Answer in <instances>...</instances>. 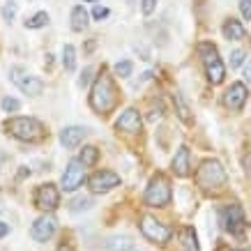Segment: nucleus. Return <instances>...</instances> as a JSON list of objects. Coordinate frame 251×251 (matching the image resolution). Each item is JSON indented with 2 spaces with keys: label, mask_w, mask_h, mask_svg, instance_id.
I'll return each instance as SVG.
<instances>
[{
  "label": "nucleus",
  "mask_w": 251,
  "mask_h": 251,
  "mask_svg": "<svg viewBox=\"0 0 251 251\" xmlns=\"http://www.w3.org/2000/svg\"><path fill=\"white\" fill-rule=\"evenodd\" d=\"M92 205H95V203H92L90 196H76L69 203V210H72V212H83V210H90Z\"/></svg>",
  "instance_id": "nucleus-25"
},
{
  "label": "nucleus",
  "mask_w": 251,
  "mask_h": 251,
  "mask_svg": "<svg viewBox=\"0 0 251 251\" xmlns=\"http://www.w3.org/2000/svg\"><path fill=\"white\" fill-rule=\"evenodd\" d=\"M134 251H136V249H134ZM138 251H141V249H138Z\"/></svg>",
  "instance_id": "nucleus-39"
},
{
  "label": "nucleus",
  "mask_w": 251,
  "mask_h": 251,
  "mask_svg": "<svg viewBox=\"0 0 251 251\" xmlns=\"http://www.w3.org/2000/svg\"><path fill=\"white\" fill-rule=\"evenodd\" d=\"M62 67H65V72H74L76 69V49L72 44L62 46Z\"/></svg>",
  "instance_id": "nucleus-22"
},
{
  "label": "nucleus",
  "mask_w": 251,
  "mask_h": 251,
  "mask_svg": "<svg viewBox=\"0 0 251 251\" xmlns=\"http://www.w3.org/2000/svg\"><path fill=\"white\" fill-rule=\"evenodd\" d=\"M120 184V175L115 171H97L88 177V187L92 194H106V191L115 189Z\"/></svg>",
  "instance_id": "nucleus-10"
},
{
  "label": "nucleus",
  "mask_w": 251,
  "mask_h": 251,
  "mask_svg": "<svg viewBox=\"0 0 251 251\" xmlns=\"http://www.w3.org/2000/svg\"><path fill=\"white\" fill-rule=\"evenodd\" d=\"M180 244H182L184 251H201V244H198L196 230L191 228V226L182 228V233H180Z\"/></svg>",
  "instance_id": "nucleus-21"
},
{
  "label": "nucleus",
  "mask_w": 251,
  "mask_h": 251,
  "mask_svg": "<svg viewBox=\"0 0 251 251\" xmlns=\"http://www.w3.org/2000/svg\"><path fill=\"white\" fill-rule=\"evenodd\" d=\"M5 129L12 134L19 141H28V143H35V141H42L44 138V125L37 120V118H25V115H19V118H9L5 122Z\"/></svg>",
  "instance_id": "nucleus-3"
},
{
  "label": "nucleus",
  "mask_w": 251,
  "mask_h": 251,
  "mask_svg": "<svg viewBox=\"0 0 251 251\" xmlns=\"http://www.w3.org/2000/svg\"><path fill=\"white\" fill-rule=\"evenodd\" d=\"M154 9H157V0H141V12L145 16H150Z\"/></svg>",
  "instance_id": "nucleus-30"
},
{
  "label": "nucleus",
  "mask_w": 251,
  "mask_h": 251,
  "mask_svg": "<svg viewBox=\"0 0 251 251\" xmlns=\"http://www.w3.org/2000/svg\"><path fill=\"white\" fill-rule=\"evenodd\" d=\"M115 129L125 131V134H138L141 131V113H138L136 108L122 111L120 118L115 120Z\"/></svg>",
  "instance_id": "nucleus-14"
},
{
  "label": "nucleus",
  "mask_w": 251,
  "mask_h": 251,
  "mask_svg": "<svg viewBox=\"0 0 251 251\" xmlns=\"http://www.w3.org/2000/svg\"><path fill=\"white\" fill-rule=\"evenodd\" d=\"M90 78H92V67H85L83 74H81V78H78V85H83L85 88V85L90 83Z\"/></svg>",
  "instance_id": "nucleus-33"
},
{
  "label": "nucleus",
  "mask_w": 251,
  "mask_h": 251,
  "mask_svg": "<svg viewBox=\"0 0 251 251\" xmlns=\"http://www.w3.org/2000/svg\"><path fill=\"white\" fill-rule=\"evenodd\" d=\"M0 106H2V111H5V113H16V111L21 108V101H19V99H14V97H5L2 101H0Z\"/></svg>",
  "instance_id": "nucleus-28"
},
{
  "label": "nucleus",
  "mask_w": 251,
  "mask_h": 251,
  "mask_svg": "<svg viewBox=\"0 0 251 251\" xmlns=\"http://www.w3.org/2000/svg\"><path fill=\"white\" fill-rule=\"evenodd\" d=\"M221 32H224V37L228 39V42H240L247 35L242 21H237V19H226L224 25H221Z\"/></svg>",
  "instance_id": "nucleus-17"
},
{
  "label": "nucleus",
  "mask_w": 251,
  "mask_h": 251,
  "mask_svg": "<svg viewBox=\"0 0 251 251\" xmlns=\"http://www.w3.org/2000/svg\"><path fill=\"white\" fill-rule=\"evenodd\" d=\"M12 81L16 83V88L23 92V95H28V97H39L42 92H44V81L39 76H30V74H25V76H19L21 74V69L16 67L12 69Z\"/></svg>",
  "instance_id": "nucleus-12"
},
{
  "label": "nucleus",
  "mask_w": 251,
  "mask_h": 251,
  "mask_svg": "<svg viewBox=\"0 0 251 251\" xmlns=\"http://www.w3.org/2000/svg\"><path fill=\"white\" fill-rule=\"evenodd\" d=\"M198 55H201V60H203L207 81L212 85L224 83V78H226V65H224V60L219 58L217 46L210 44V42H201V44H198Z\"/></svg>",
  "instance_id": "nucleus-4"
},
{
  "label": "nucleus",
  "mask_w": 251,
  "mask_h": 251,
  "mask_svg": "<svg viewBox=\"0 0 251 251\" xmlns=\"http://www.w3.org/2000/svg\"><path fill=\"white\" fill-rule=\"evenodd\" d=\"M219 221H221V228L235 237H242L247 233V226H249L247 224V214H244V210L237 203H230V205L221 207Z\"/></svg>",
  "instance_id": "nucleus-6"
},
{
  "label": "nucleus",
  "mask_w": 251,
  "mask_h": 251,
  "mask_svg": "<svg viewBox=\"0 0 251 251\" xmlns=\"http://www.w3.org/2000/svg\"><path fill=\"white\" fill-rule=\"evenodd\" d=\"M242 164H244V168H247V173H249V171H251V154H247V157H244Z\"/></svg>",
  "instance_id": "nucleus-35"
},
{
  "label": "nucleus",
  "mask_w": 251,
  "mask_h": 251,
  "mask_svg": "<svg viewBox=\"0 0 251 251\" xmlns=\"http://www.w3.org/2000/svg\"><path fill=\"white\" fill-rule=\"evenodd\" d=\"M0 164H2V152H0Z\"/></svg>",
  "instance_id": "nucleus-38"
},
{
  "label": "nucleus",
  "mask_w": 251,
  "mask_h": 251,
  "mask_svg": "<svg viewBox=\"0 0 251 251\" xmlns=\"http://www.w3.org/2000/svg\"><path fill=\"white\" fill-rule=\"evenodd\" d=\"M35 205L42 210V212H53L55 207L60 205V191L53 182L39 184L35 189Z\"/></svg>",
  "instance_id": "nucleus-8"
},
{
  "label": "nucleus",
  "mask_w": 251,
  "mask_h": 251,
  "mask_svg": "<svg viewBox=\"0 0 251 251\" xmlns=\"http://www.w3.org/2000/svg\"><path fill=\"white\" fill-rule=\"evenodd\" d=\"M171 196H173V191H171V182H168L166 175H152V180L148 182L145 187V194H143V201L148 207H166L171 203Z\"/></svg>",
  "instance_id": "nucleus-5"
},
{
  "label": "nucleus",
  "mask_w": 251,
  "mask_h": 251,
  "mask_svg": "<svg viewBox=\"0 0 251 251\" xmlns=\"http://www.w3.org/2000/svg\"><path fill=\"white\" fill-rule=\"evenodd\" d=\"M141 233H143L145 240H150L154 244H166L173 237V228L164 221H159L157 217H150V214L141 219Z\"/></svg>",
  "instance_id": "nucleus-7"
},
{
  "label": "nucleus",
  "mask_w": 251,
  "mask_h": 251,
  "mask_svg": "<svg viewBox=\"0 0 251 251\" xmlns=\"http://www.w3.org/2000/svg\"><path fill=\"white\" fill-rule=\"evenodd\" d=\"M16 12H19V5L16 0H5V7H2V21L12 23L16 19Z\"/></svg>",
  "instance_id": "nucleus-26"
},
{
  "label": "nucleus",
  "mask_w": 251,
  "mask_h": 251,
  "mask_svg": "<svg viewBox=\"0 0 251 251\" xmlns=\"http://www.w3.org/2000/svg\"><path fill=\"white\" fill-rule=\"evenodd\" d=\"M85 182V166L81 159H72L65 168V173L60 177V189L62 191H76L81 184Z\"/></svg>",
  "instance_id": "nucleus-9"
},
{
  "label": "nucleus",
  "mask_w": 251,
  "mask_h": 251,
  "mask_svg": "<svg viewBox=\"0 0 251 251\" xmlns=\"http://www.w3.org/2000/svg\"><path fill=\"white\" fill-rule=\"evenodd\" d=\"M244 251H249V249H244Z\"/></svg>",
  "instance_id": "nucleus-40"
},
{
  "label": "nucleus",
  "mask_w": 251,
  "mask_h": 251,
  "mask_svg": "<svg viewBox=\"0 0 251 251\" xmlns=\"http://www.w3.org/2000/svg\"><path fill=\"white\" fill-rule=\"evenodd\" d=\"M115 101H118V92H115L113 78L108 76L106 72L101 69L99 76L95 78L90 90V108L99 115H106L108 111H113Z\"/></svg>",
  "instance_id": "nucleus-1"
},
{
  "label": "nucleus",
  "mask_w": 251,
  "mask_h": 251,
  "mask_svg": "<svg viewBox=\"0 0 251 251\" xmlns=\"http://www.w3.org/2000/svg\"><path fill=\"white\" fill-rule=\"evenodd\" d=\"M113 72H115V74H118L120 78H129L131 72H134V65H131V60H120V62H115Z\"/></svg>",
  "instance_id": "nucleus-27"
},
{
  "label": "nucleus",
  "mask_w": 251,
  "mask_h": 251,
  "mask_svg": "<svg viewBox=\"0 0 251 251\" xmlns=\"http://www.w3.org/2000/svg\"><path fill=\"white\" fill-rule=\"evenodd\" d=\"M104 247H106L108 251H134V242H131V237H127V235L108 237Z\"/></svg>",
  "instance_id": "nucleus-20"
},
{
  "label": "nucleus",
  "mask_w": 251,
  "mask_h": 251,
  "mask_svg": "<svg viewBox=\"0 0 251 251\" xmlns=\"http://www.w3.org/2000/svg\"><path fill=\"white\" fill-rule=\"evenodd\" d=\"M78 159H81L83 166H95L99 159V150L95 145H85L83 150H81V154H78Z\"/></svg>",
  "instance_id": "nucleus-23"
},
{
  "label": "nucleus",
  "mask_w": 251,
  "mask_h": 251,
  "mask_svg": "<svg viewBox=\"0 0 251 251\" xmlns=\"http://www.w3.org/2000/svg\"><path fill=\"white\" fill-rule=\"evenodd\" d=\"M55 228H58L55 217L51 212H46L39 219H35V224H32V228H30V235L35 242H49L55 235Z\"/></svg>",
  "instance_id": "nucleus-11"
},
{
  "label": "nucleus",
  "mask_w": 251,
  "mask_h": 251,
  "mask_svg": "<svg viewBox=\"0 0 251 251\" xmlns=\"http://www.w3.org/2000/svg\"><path fill=\"white\" fill-rule=\"evenodd\" d=\"M83 2H97V0H83Z\"/></svg>",
  "instance_id": "nucleus-37"
},
{
  "label": "nucleus",
  "mask_w": 251,
  "mask_h": 251,
  "mask_svg": "<svg viewBox=\"0 0 251 251\" xmlns=\"http://www.w3.org/2000/svg\"><path fill=\"white\" fill-rule=\"evenodd\" d=\"M5 235H9V226L5 221H0V237H5Z\"/></svg>",
  "instance_id": "nucleus-34"
},
{
  "label": "nucleus",
  "mask_w": 251,
  "mask_h": 251,
  "mask_svg": "<svg viewBox=\"0 0 251 251\" xmlns=\"http://www.w3.org/2000/svg\"><path fill=\"white\" fill-rule=\"evenodd\" d=\"M244 51L242 49H235V51H233V53H230V69H237L240 67V65H242L244 62Z\"/></svg>",
  "instance_id": "nucleus-29"
},
{
  "label": "nucleus",
  "mask_w": 251,
  "mask_h": 251,
  "mask_svg": "<svg viewBox=\"0 0 251 251\" xmlns=\"http://www.w3.org/2000/svg\"><path fill=\"white\" fill-rule=\"evenodd\" d=\"M108 14H111L108 7H101V5H95V9H92V19H95V21H101V19H106Z\"/></svg>",
  "instance_id": "nucleus-32"
},
{
  "label": "nucleus",
  "mask_w": 251,
  "mask_h": 251,
  "mask_svg": "<svg viewBox=\"0 0 251 251\" xmlns=\"http://www.w3.org/2000/svg\"><path fill=\"white\" fill-rule=\"evenodd\" d=\"M240 14L244 21H251V0H240Z\"/></svg>",
  "instance_id": "nucleus-31"
},
{
  "label": "nucleus",
  "mask_w": 251,
  "mask_h": 251,
  "mask_svg": "<svg viewBox=\"0 0 251 251\" xmlns=\"http://www.w3.org/2000/svg\"><path fill=\"white\" fill-rule=\"evenodd\" d=\"M88 136V129L85 127H76V125H72V127H65L60 131V143L67 148V150H74L78 145L83 143V138Z\"/></svg>",
  "instance_id": "nucleus-16"
},
{
  "label": "nucleus",
  "mask_w": 251,
  "mask_h": 251,
  "mask_svg": "<svg viewBox=\"0 0 251 251\" xmlns=\"http://www.w3.org/2000/svg\"><path fill=\"white\" fill-rule=\"evenodd\" d=\"M194 180L203 191H221L228 182V175H226V168L221 166V161L205 159L201 161Z\"/></svg>",
  "instance_id": "nucleus-2"
},
{
  "label": "nucleus",
  "mask_w": 251,
  "mask_h": 251,
  "mask_svg": "<svg viewBox=\"0 0 251 251\" xmlns=\"http://www.w3.org/2000/svg\"><path fill=\"white\" fill-rule=\"evenodd\" d=\"M173 101H175V113H177V118H180L184 125H194L191 108L187 106V101H184V97L180 95V92H175V95H173Z\"/></svg>",
  "instance_id": "nucleus-19"
},
{
  "label": "nucleus",
  "mask_w": 251,
  "mask_h": 251,
  "mask_svg": "<svg viewBox=\"0 0 251 251\" xmlns=\"http://www.w3.org/2000/svg\"><path fill=\"white\" fill-rule=\"evenodd\" d=\"M171 168L177 177H187L189 175V168H191V150L187 145H180L177 152H175L173 161H171Z\"/></svg>",
  "instance_id": "nucleus-15"
},
{
  "label": "nucleus",
  "mask_w": 251,
  "mask_h": 251,
  "mask_svg": "<svg viewBox=\"0 0 251 251\" xmlns=\"http://www.w3.org/2000/svg\"><path fill=\"white\" fill-rule=\"evenodd\" d=\"M244 76H247V81L251 83V62L247 65V67H244Z\"/></svg>",
  "instance_id": "nucleus-36"
},
{
  "label": "nucleus",
  "mask_w": 251,
  "mask_h": 251,
  "mask_svg": "<svg viewBox=\"0 0 251 251\" xmlns=\"http://www.w3.org/2000/svg\"><path fill=\"white\" fill-rule=\"evenodd\" d=\"M247 97H249L247 85L235 81L228 90L224 92V104H226V108H230V111H242L244 104H247Z\"/></svg>",
  "instance_id": "nucleus-13"
},
{
  "label": "nucleus",
  "mask_w": 251,
  "mask_h": 251,
  "mask_svg": "<svg viewBox=\"0 0 251 251\" xmlns=\"http://www.w3.org/2000/svg\"><path fill=\"white\" fill-rule=\"evenodd\" d=\"M49 25V14L46 12H37V14H32L28 21H25V28L28 30H39V28H44Z\"/></svg>",
  "instance_id": "nucleus-24"
},
{
  "label": "nucleus",
  "mask_w": 251,
  "mask_h": 251,
  "mask_svg": "<svg viewBox=\"0 0 251 251\" xmlns=\"http://www.w3.org/2000/svg\"><path fill=\"white\" fill-rule=\"evenodd\" d=\"M69 21H72V30L74 32H83L85 28H88V23H90V14L85 12L83 5H76V7L72 9Z\"/></svg>",
  "instance_id": "nucleus-18"
}]
</instances>
